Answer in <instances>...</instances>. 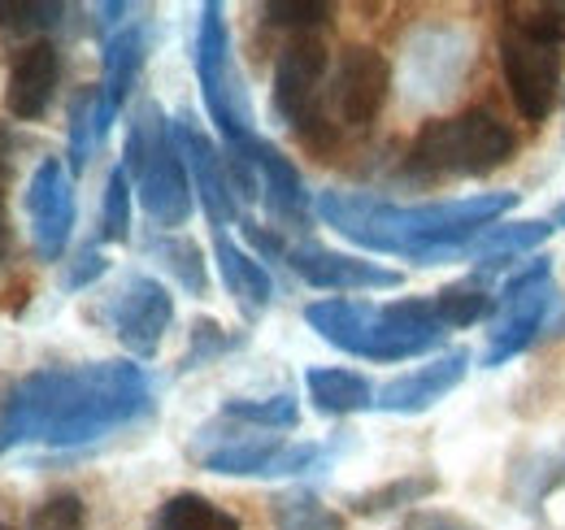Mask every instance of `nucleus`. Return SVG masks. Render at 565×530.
Segmentation results:
<instances>
[{"label":"nucleus","mask_w":565,"mask_h":530,"mask_svg":"<svg viewBox=\"0 0 565 530\" xmlns=\"http://www.w3.org/2000/svg\"><path fill=\"white\" fill-rule=\"evenodd\" d=\"M148 62V26L143 22H127L122 31H114L105 40V53H100V135L114 131L118 114L127 109L136 83H140V70Z\"/></svg>","instance_id":"obj_18"},{"label":"nucleus","mask_w":565,"mask_h":530,"mask_svg":"<svg viewBox=\"0 0 565 530\" xmlns=\"http://www.w3.org/2000/svg\"><path fill=\"white\" fill-rule=\"evenodd\" d=\"M131 197H136V183L118 161L105 179V200H100V240L105 244H127L131 240Z\"/></svg>","instance_id":"obj_31"},{"label":"nucleus","mask_w":565,"mask_h":530,"mask_svg":"<svg viewBox=\"0 0 565 530\" xmlns=\"http://www.w3.org/2000/svg\"><path fill=\"white\" fill-rule=\"evenodd\" d=\"M226 422L239 426H262V431H291L300 426V404L291 392H275V396H235L222 404Z\"/></svg>","instance_id":"obj_29"},{"label":"nucleus","mask_w":565,"mask_h":530,"mask_svg":"<svg viewBox=\"0 0 565 530\" xmlns=\"http://www.w3.org/2000/svg\"><path fill=\"white\" fill-rule=\"evenodd\" d=\"M553 222H540V218H526V222H495L488 231H479L470 244H461L457 253H448V262H470L475 274L492 278V274H509L518 257H531L535 248H544L553 240Z\"/></svg>","instance_id":"obj_19"},{"label":"nucleus","mask_w":565,"mask_h":530,"mask_svg":"<svg viewBox=\"0 0 565 530\" xmlns=\"http://www.w3.org/2000/svg\"><path fill=\"white\" fill-rule=\"evenodd\" d=\"M305 322L331 348L361 357V361H409L435 352L444 343V322L435 318L430 296H409L392 305L353 300V296H327L305 305Z\"/></svg>","instance_id":"obj_3"},{"label":"nucleus","mask_w":565,"mask_h":530,"mask_svg":"<svg viewBox=\"0 0 565 530\" xmlns=\"http://www.w3.org/2000/svg\"><path fill=\"white\" fill-rule=\"evenodd\" d=\"M105 322H109V331L118 335V343L131 357L148 361V357H157L161 339L174 322V296H170L166 283H157L148 274H131L114 292V300L105 309Z\"/></svg>","instance_id":"obj_11"},{"label":"nucleus","mask_w":565,"mask_h":530,"mask_svg":"<svg viewBox=\"0 0 565 530\" xmlns=\"http://www.w3.org/2000/svg\"><path fill=\"white\" fill-rule=\"evenodd\" d=\"M100 92L96 87H83L71 100V127H66V166L71 174H83L92 152L100 148Z\"/></svg>","instance_id":"obj_28"},{"label":"nucleus","mask_w":565,"mask_h":530,"mask_svg":"<svg viewBox=\"0 0 565 530\" xmlns=\"http://www.w3.org/2000/svg\"><path fill=\"white\" fill-rule=\"evenodd\" d=\"M405 530H483V527H475L470 518L448 513V509H418V513L405 518Z\"/></svg>","instance_id":"obj_35"},{"label":"nucleus","mask_w":565,"mask_h":530,"mask_svg":"<svg viewBox=\"0 0 565 530\" xmlns=\"http://www.w3.org/2000/svg\"><path fill=\"white\" fill-rule=\"evenodd\" d=\"M31 248L40 262H62L74 235V174L62 157H44L26 183Z\"/></svg>","instance_id":"obj_12"},{"label":"nucleus","mask_w":565,"mask_h":530,"mask_svg":"<svg viewBox=\"0 0 565 530\" xmlns=\"http://www.w3.org/2000/svg\"><path fill=\"white\" fill-rule=\"evenodd\" d=\"M262 18H266V26L291 31V40H296V35H313L318 26H331L335 4H327V0H270V4H262Z\"/></svg>","instance_id":"obj_32"},{"label":"nucleus","mask_w":565,"mask_h":530,"mask_svg":"<svg viewBox=\"0 0 565 530\" xmlns=\"http://www.w3.org/2000/svg\"><path fill=\"white\" fill-rule=\"evenodd\" d=\"M557 305V287H553V262L535 257L522 269L504 274V283L495 287L492 331H488V352H483V370H500L513 357H522L548 327V314Z\"/></svg>","instance_id":"obj_8"},{"label":"nucleus","mask_w":565,"mask_h":530,"mask_svg":"<svg viewBox=\"0 0 565 530\" xmlns=\"http://www.w3.org/2000/svg\"><path fill=\"white\" fill-rule=\"evenodd\" d=\"M270 522L275 530H344V518L305 487L270 496Z\"/></svg>","instance_id":"obj_27"},{"label":"nucleus","mask_w":565,"mask_h":530,"mask_svg":"<svg viewBox=\"0 0 565 530\" xmlns=\"http://www.w3.org/2000/svg\"><path fill=\"white\" fill-rule=\"evenodd\" d=\"M439 491V474L430 469H414V474H401L383 487H370V491H356L349 500L356 518H383V513H396V509H409V505H423L426 496Z\"/></svg>","instance_id":"obj_25"},{"label":"nucleus","mask_w":565,"mask_h":530,"mask_svg":"<svg viewBox=\"0 0 565 530\" xmlns=\"http://www.w3.org/2000/svg\"><path fill=\"white\" fill-rule=\"evenodd\" d=\"M322 457H327V448L313 439L248 435V426L226 431V435H217V426H205L192 444V462L222 478H300V474L318 469Z\"/></svg>","instance_id":"obj_7"},{"label":"nucleus","mask_w":565,"mask_h":530,"mask_svg":"<svg viewBox=\"0 0 565 530\" xmlns=\"http://www.w3.org/2000/svg\"><path fill=\"white\" fill-rule=\"evenodd\" d=\"M0 530H18V527H4V522H0Z\"/></svg>","instance_id":"obj_38"},{"label":"nucleus","mask_w":565,"mask_h":530,"mask_svg":"<svg viewBox=\"0 0 565 530\" xmlns=\"http://www.w3.org/2000/svg\"><path fill=\"white\" fill-rule=\"evenodd\" d=\"M143 253L161 265L188 296H210V262H205L196 240L174 235V231H157V235L143 240Z\"/></svg>","instance_id":"obj_22"},{"label":"nucleus","mask_w":565,"mask_h":530,"mask_svg":"<svg viewBox=\"0 0 565 530\" xmlns=\"http://www.w3.org/2000/svg\"><path fill=\"white\" fill-rule=\"evenodd\" d=\"M282 262L300 283H309L318 292H392V287L405 283V274L392 269V265L353 257V253H335V248H322L313 240L291 244Z\"/></svg>","instance_id":"obj_14"},{"label":"nucleus","mask_w":565,"mask_h":530,"mask_svg":"<svg viewBox=\"0 0 565 530\" xmlns=\"http://www.w3.org/2000/svg\"><path fill=\"white\" fill-rule=\"evenodd\" d=\"M513 152H518V139L492 109H466V114L426 123L423 131L414 135L401 166L414 183L483 179V174L500 170Z\"/></svg>","instance_id":"obj_5"},{"label":"nucleus","mask_w":565,"mask_h":530,"mask_svg":"<svg viewBox=\"0 0 565 530\" xmlns=\"http://www.w3.org/2000/svg\"><path fill=\"white\" fill-rule=\"evenodd\" d=\"M152 413V383L136 361L44 365L0 396V457L18 444L87 448Z\"/></svg>","instance_id":"obj_1"},{"label":"nucleus","mask_w":565,"mask_h":530,"mask_svg":"<svg viewBox=\"0 0 565 530\" xmlns=\"http://www.w3.org/2000/svg\"><path fill=\"white\" fill-rule=\"evenodd\" d=\"M62 83V49L53 40L22 44L4 74V109L13 123H40Z\"/></svg>","instance_id":"obj_16"},{"label":"nucleus","mask_w":565,"mask_h":530,"mask_svg":"<svg viewBox=\"0 0 565 530\" xmlns=\"http://www.w3.org/2000/svg\"><path fill=\"white\" fill-rule=\"evenodd\" d=\"M513 204L518 192H479L461 200H423V204H392L365 192H322L313 209L335 235H344L365 253L405 257L414 265H444L448 253L470 244L479 231L504 222Z\"/></svg>","instance_id":"obj_2"},{"label":"nucleus","mask_w":565,"mask_h":530,"mask_svg":"<svg viewBox=\"0 0 565 530\" xmlns=\"http://www.w3.org/2000/svg\"><path fill=\"white\" fill-rule=\"evenodd\" d=\"M305 392H309L313 409L322 417L365 413V409H374V396H379V388H370L365 374L344 370V365H313V370H305Z\"/></svg>","instance_id":"obj_21"},{"label":"nucleus","mask_w":565,"mask_h":530,"mask_svg":"<svg viewBox=\"0 0 565 530\" xmlns=\"http://www.w3.org/2000/svg\"><path fill=\"white\" fill-rule=\"evenodd\" d=\"M192 66H196V83L210 109V123L226 144H244L253 131V114H248V96L239 83V70L231 57V26H226V9L210 0L201 9L196 22V49H192Z\"/></svg>","instance_id":"obj_9"},{"label":"nucleus","mask_w":565,"mask_h":530,"mask_svg":"<svg viewBox=\"0 0 565 530\" xmlns=\"http://www.w3.org/2000/svg\"><path fill=\"white\" fill-rule=\"evenodd\" d=\"M122 170L131 174L136 197L157 231L188 226V218L196 209V192H192V174H188L179 139H174V123L161 114L157 100H143L127 127Z\"/></svg>","instance_id":"obj_4"},{"label":"nucleus","mask_w":565,"mask_h":530,"mask_svg":"<svg viewBox=\"0 0 565 530\" xmlns=\"http://www.w3.org/2000/svg\"><path fill=\"white\" fill-rule=\"evenodd\" d=\"M71 4L62 0H0V31L13 35V40H49L62 22H66Z\"/></svg>","instance_id":"obj_26"},{"label":"nucleus","mask_w":565,"mask_h":530,"mask_svg":"<svg viewBox=\"0 0 565 530\" xmlns=\"http://www.w3.org/2000/svg\"><path fill=\"white\" fill-rule=\"evenodd\" d=\"M553 226H565V200L557 204V213H553Z\"/></svg>","instance_id":"obj_37"},{"label":"nucleus","mask_w":565,"mask_h":530,"mask_svg":"<svg viewBox=\"0 0 565 530\" xmlns=\"http://www.w3.org/2000/svg\"><path fill=\"white\" fill-rule=\"evenodd\" d=\"M327 44L318 35H296L287 40L275 62V83H270V109L282 127H291L296 139L313 152H331L340 127L331 123L327 114V100H322V87H327Z\"/></svg>","instance_id":"obj_6"},{"label":"nucleus","mask_w":565,"mask_h":530,"mask_svg":"<svg viewBox=\"0 0 565 530\" xmlns=\"http://www.w3.org/2000/svg\"><path fill=\"white\" fill-rule=\"evenodd\" d=\"M9 148H4V139H0V269L9 262V209H4V183H9Z\"/></svg>","instance_id":"obj_36"},{"label":"nucleus","mask_w":565,"mask_h":530,"mask_svg":"<svg viewBox=\"0 0 565 530\" xmlns=\"http://www.w3.org/2000/svg\"><path fill=\"white\" fill-rule=\"evenodd\" d=\"M148 530H244V522L201 491H174L157 505Z\"/></svg>","instance_id":"obj_24"},{"label":"nucleus","mask_w":565,"mask_h":530,"mask_svg":"<svg viewBox=\"0 0 565 530\" xmlns=\"http://www.w3.org/2000/svg\"><path fill=\"white\" fill-rule=\"evenodd\" d=\"M466 374H470V348H444L418 370L387 379L374 396V409L396 413V417H418L426 409H435L448 392H457L466 383Z\"/></svg>","instance_id":"obj_15"},{"label":"nucleus","mask_w":565,"mask_h":530,"mask_svg":"<svg viewBox=\"0 0 565 530\" xmlns=\"http://www.w3.org/2000/svg\"><path fill=\"white\" fill-rule=\"evenodd\" d=\"M174 139H179V152H183V166L192 174V192L201 200L205 218L213 222V231H226L231 222H239V197H235V183H231V170H226V152L213 144V135L183 109L174 118Z\"/></svg>","instance_id":"obj_13"},{"label":"nucleus","mask_w":565,"mask_h":530,"mask_svg":"<svg viewBox=\"0 0 565 530\" xmlns=\"http://www.w3.org/2000/svg\"><path fill=\"white\" fill-rule=\"evenodd\" d=\"M109 274V262H105V253L100 248H83V253H74V262L66 265V278H62V287L66 292H87L96 278H105Z\"/></svg>","instance_id":"obj_34"},{"label":"nucleus","mask_w":565,"mask_h":530,"mask_svg":"<svg viewBox=\"0 0 565 530\" xmlns=\"http://www.w3.org/2000/svg\"><path fill=\"white\" fill-rule=\"evenodd\" d=\"M226 148H239L253 161L257 183H262V204L279 218L282 226H309L313 200H309V188H305L300 170L291 166V157L282 152L279 144H270L262 135H248L244 144H226Z\"/></svg>","instance_id":"obj_17"},{"label":"nucleus","mask_w":565,"mask_h":530,"mask_svg":"<svg viewBox=\"0 0 565 530\" xmlns=\"http://www.w3.org/2000/svg\"><path fill=\"white\" fill-rule=\"evenodd\" d=\"M430 305H435V318L444 322V331H466V327L492 318V309H495L492 278H483V274L457 278V283L430 292Z\"/></svg>","instance_id":"obj_23"},{"label":"nucleus","mask_w":565,"mask_h":530,"mask_svg":"<svg viewBox=\"0 0 565 530\" xmlns=\"http://www.w3.org/2000/svg\"><path fill=\"white\" fill-rule=\"evenodd\" d=\"M387 96H392V62L370 44H349L327 83L331 123L349 131H365L370 123H379Z\"/></svg>","instance_id":"obj_10"},{"label":"nucleus","mask_w":565,"mask_h":530,"mask_svg":"<svg viewBox=\"0 0 565 530\" xmlns=\"http://www.w3.org/2000/svg\"><path fill=\"white\" fill-rule=\"evenodd\" d=\"M26 530H87V505L78 491H57L49 496L35 513H31V527Z\"/></svg>","instance_id":"obj_33"},{"label":"nucleus","mask_w":565,"mask_h":530,"mask_svg":"<svg viewBox=\"0 0 565 530\" xmlns=\"http://www.w3.org/2000/svg\"><path fill=\"white\" fill-rule=\"evenodd\" d=\"M244 343H248L244 331H226V327L213 322V318H196V322H192V335H188V352H183V361H179V374L205 370V365L222 361L226 352H235V348H244Z\"/></svg>","instance_id":"obj_30"},{"label":"nucleus","mask_w":565,"mask_h":530,"mask_svg":"<svg viewBox=\"0 0 565 530\" xmlns=\"http://www.w3.org/2000/svg\"><path fill=\"white\" fill-rule=\"evenodd\" d=\"M213 262H217V274H222V287L231 292V300L239 305V314L248 322H257L275 305L270 269L257 262L253 253H244L226 231H213Z\"/></svg>","instance_id":"obj_20"}]
</instances>
